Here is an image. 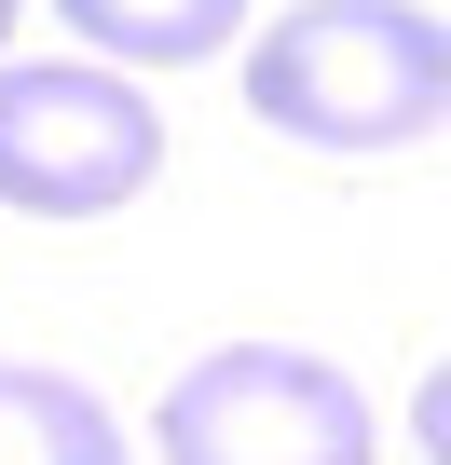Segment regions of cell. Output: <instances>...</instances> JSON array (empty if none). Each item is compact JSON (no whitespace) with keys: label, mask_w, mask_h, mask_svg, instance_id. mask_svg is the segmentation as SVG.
Listing matches in <instances>:
<instances>
[{"label":"cell","mask_w":451,"mask_h":465,"mask_svg":"<svg viewBox=\"0 0 451 465\" xmlns=\"http://www.w3.org/2000/svg\"><path fill=\"white\" fill-rule=\"evenodd\" d=\"M247 110L301 151H424L451 110V28L424 0H301L247 42Z\"/></svg>","instance_id":"1"},{"label":"cell","mask_w":451,"mask_h":465,"mask_svg":"<svg viewBox=\"0 0 451 465\" xmlns=\"http://www.w3.org/2000/svg\"><path fill=\"white\" fill-rule=\"evenodd\" d=\"M164 465H369V397L301 342H219L151 411Z\"/></svg>","instance_id":"2"},{"label":"cell","mask_w":451,"mask_h":465,"mask_svg":"<svg viewBox=\"0 0 451 465\" xmlns=\"http://www.w3.org/2000/svg\"><path fill=\"white\" fill-rule=\"evenodd\" d=\"M164 164V110L123 83V69H0V205L28 219H110L137 205Z\"/></svg>","instance_id":"3"},{"label":"cell","mask_w":451,"mask_h":465,"mask_svg":"<svg viewBox=\"0 0 451 465\" xmlns=\"http://www.w3.org/2000/svg\"><path fill=\"white\" fill-rule=\"evenodd\" d=\"M0 465H123V424L69 370H0Z\"/></svg>","instance_id":"4"},{"label":"cell","mask_w":451,"mask_h":465,"mask_svg":"<svg viewBox=\"0 0 451 465\" xmlns=\"http://www.w3.org/2000/svg\"><path fill=\"white\" fill-rule=\"evenodd\" d=\"M55 15L123 69H191V55H219L247 28V0H55Z\"/></svg>","instance_id":"5"},{"label":"cell","mask_w":451,"mask_h":465,"mask_svg":"<svg viewBox=\"0 0 451 465\" xmlns=\"http://www.w3.org/2000/svg\"><path fill=\"white\" fill-rule=\"evenodd\" d=\"M0 42H15V0H0Z\"/></svg>","instance_id":"6"}]
</instances>
